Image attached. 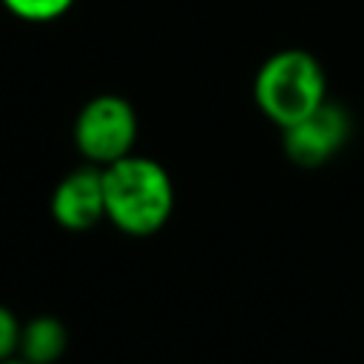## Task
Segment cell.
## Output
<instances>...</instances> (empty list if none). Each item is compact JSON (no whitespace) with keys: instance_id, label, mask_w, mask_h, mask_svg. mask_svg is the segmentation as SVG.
Returning a JSON list of instances; mask_svg holds the SVG:
<instances>
[{"instance_id":"obj_7","label":"cell","mask_w":364,"mask_h":364,"mask_svg":"<svg viewBox=\"0 0 364 364\" xmlns=\"http://www.w3.org/2000/svg\"><path fill=\"white\" fill-rule=\"evenodd\" d=\"M3 3L17 17H26V20H51V17H60L74 0H3Z\"/></svg>"},{"instance_id":"obj_2","label":"cell","mask_w":364,"mask_h":364,"mask_svg":"<svg viewBox=\"0 0 364 364\" xmlns=\"http://www.w3.org/2000/svg\"><path fill=\"white\" fill-rule=\"evenodd\" d=\"M253 91L259 108L282 128H290L324 102V71L307 51H279L262 65Z\"/></svg>"},{"instance_id":"obj_6","label":"cell","mask_w":364,"mask_h":364,"mask_svg":"<svg viewBox=\"0 0 364 364\" xmlns=\"http://www.w3.org/2000/svg\"><path fill=\"white\" fill-rule=\"evenodd\" d=\"M65 347V333L54 318H37L23 330V350L26 358L34 364L54 361Z\"/></svg>"},{"instance_id":"obj_3","label":"cell","mask_w":364,"mask_h":364,"mask_svg":"<svg viewBox=\"0 0 364 364\" xmlns=\"http://www.w3.org/2000/svg\"><path fill=\"white\" fill-rule=\"evenodd\" d=\"M77 148L97 165H114L128 156L136 136L134 108L122 97H97L91 100L77 119Z\"/></svg>"},{"instance_id":"obj_1","label":"cell","mask_w":364,"mask_h":364,"mask_svg":"<svg viewBox=\"0 0 364 364\" xmlns=\"http://www.w3.org/2000/svg\"><path fill=\"white\" fill-rule=\"evenodd\" d=\"M105 216L125 233L148 236L165 225L173 208L168 173L142 156H122L102 171Z\"/></svg>"},{"instance_id":"obj_4","label":"cell","mask_w":364,"mask_h":364,"mask_svg":"<svg viewBox=\"0 0 364 364\" xmlns=\"http://www.w3.org/2000/svg\"><path fill=\"white\" fill-rule=\"evenodd\" d=\"M350 136V117L336 102H321L313 114L284 128V151L299 165H321L327 162Z\"/></svg>"},{"instance_id":"obj_9","label":"cell","mask_w":364,"mask_h":364,"mask_svg":"<svg viewBox=\"0 0 364 364\" xmlns=\"http://www.w3.org/2000/svg\"><path fill=\"white\" fill-rule=\"evenodd\" d=\"M9 364H20V361H9Z\"/></svg>"},{"instance_id":"obj_5","label":"cell","mask_w":364,"mask_h":364,"mask_svg":"<svg viewBox=\"0 0 364 364\" xmlns=\"http://www.w3.org/2000/svg\"><path fill=\"white\" fill-rule=\"evenodd\" d=\"M54 219L68 230H85L105 216V188H102V171L80 168L68 173L51 199Z\"/></svg>"},{"instance_id":"obj_8","label":"cell","mask_w":364,"mask_h":364,"mask_svg":"<svg viewBox=\"0 0 364 364\" xmlns=\"http://www.w3.org/2000/svg\"><path fill=\"white\" fill-rule=\"evenodd\" d=\"M14 344H17V321L9 310L0 307V358H6Z\"/></svg>"}]
</instances>
